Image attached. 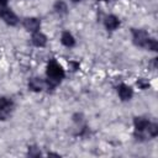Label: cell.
I'll use <instances>...</instances> for the list:
<instances>
[{
	"label": "cell",
	"instance_id": "cell-1",
	"mask_svg": "<svg viewBox=\"0 0 158 158\" xmlns=\"http://www.w3.org/2000/svg\"><path fill=\"white\" fill-rule=\"evenodd\" d=\"M47 77L46 84L48 85V89H53L63 78H64V70L59 63H57L54 59L51 60L47 65Z\"/></svg>",
	"mask_w": 158,
	"mask_h": 158
},
{
	"label": "cell",
	"instance_id": "cell-2",
	"mask_svg": "<svg viewBox=\"0 0 158 158\" xmlns=\"http://www.w3.org/2000/svg\"><path fill=\"white\" fill-rule=\"evenodd\" d=\"M12 107H14L12 100L9 98L1 96L0 98V120H5L12 111Z\"/></svg>",
	"mask_w": 158,
	"mask_h": 158
},
{
	"label": "cell",
	"instance_id": "cell-3",
	"mask_svg": "<svg viewBox=\"0 0 158 158\" xmlns=\"http://www.w3.org/2000/svg\"><path fill=\"white\" fill-rule=\"evenodd\" d=\"M0 17L4 20V22H6L10 26H15L19 22V19L15 15V12L7 7H0Z\"/></svg>",
	"mask_w": 158,
	"mask_h": 158
},
{
	"label": "cell",
	"instance_id": "cell-4",
	"mask_svg": "<svg viewBox=\"0 0 158 158\" xmlns=\"http://www.w3.org/2000/svg\"><path fill=\"white\" fill-rule=\"evenodd\" d=\"M148 33L143 30H137V28H133L132 30V38H133V42L136 46L138 47H144L146 43H147V40H148Z\"/></svg>",
	"mask_w": 158,
	"mask_h": 158
},
{
	"label": "cell",
	"instance_id": "cell-5",
	"mask_svg": "<svg viewBox=\"0 0 158 158\" xmlns=\"http://www.w3.org/2000/svg\"><path fill=\"white\" fill-rule=\"evenodd\" d=\"M40 26H41V22H40V20L38 19H36V17H26L25 20H23V27L27 30V31H30V32H37L38 30H40Z\"/></svg>",
	"mask_w": 158,
	"mask_h": 158
},
{
	"label": "cell",
	"instance_id": "cell-6",
	"mask_svg": "<svg viewBox=\"0 0 158 158\" xmlns=\"http://www.w3.org/2000/svg\"><path fill=\"white\" fill-rule=\"evenodd\" d=\"M117 91H118V96L121 98V100L123 101H127L132 98L133 93H132V89L130 86H127L126 84H120L118 88H117Z\"/></svg>",
	"mask_w": 158,
	"mask_h": 158
},
{
	"label": "cell",
	"instance_id": "cell-7",
	"mask_svg": "<svg viewBox=\"0 0 158 158\" xmlns=\"http://www.w3.org/2000/svg\"><path fill=\"white\" fill-rule=\"evenodd\" d=\"M104 23H105V27H106L109 31H114V30H116V28L120 26V20H118L116 16H114V15H109V16L105 19Z\"/></svg>",
	"mask_w": 158,
	"mask_h": 158
},
{
	"label": "cell",
	"instance_id": "cell-8",
	"mask_svg": "<svg viewBox=\"0 0 158 158\" xmlns=\"http://www.w3.org/2000/svg\"><path fill=\"white\" fill-rule=\"evenodd\" d=\"M32 43L37 47H44L46 43H47V37L40 31L33 32L32 33Z\"/></svg>",
	"mask_w": 158,
	"mask_h": 158
},
{
	"label": "cell",
	"instance_id": "cell-9",
	"mask_svg": "<svg viewBox=\"0 0 158 158\" xmlns=\"http://www.w3.org/2000/svg\"><path fill=\"white\" fill-rule=\"evenodd\" d=\"M133 123H135V128H136L137 132H143L147 128L149 121L147 118H144V117H136L133 120Z\"/></svg>",
	"mask_w": 158,
	"mask_h": 158
},
{
	"label": "cell",
	"instance_id": "cell-10",
	"mask_svg": "<svg viewBox=\"0 0 158 158\" xmlns=\"http://www.w3.org/2000/svg\"><path fill=\"white\" fill-rule=\"evenodd\" d=\"M43 85H44V81H42L40 78H32L28 81V88L32 91H41L43 89Z\"/></svg>",
	"mask_w": 158,
	"mask_h": 158
},
{
	"label": "cell",
	"instance_id": "cell-11",
	"mask_svg": "<svg viewBox=\"0 0 158 158\" xmlns=\"http://www.w3.org/2000/svg\"><path fill=\"white\" fill-rule=\"evenodd\" d=\"M60 41H62V43H63L64 46H67V47H73V46L75 44V40H74L73 35H72L70 32H68V31H64V32L62 33Z\"/></svg>",
	"mask_w": 158,
	"mask_h": 158
},
{
	"label": "cell",
	"instance_id": "cell-12",
	"mask_svg": "<svg viewBox=\"0 0 158 158\" xmlns=\"http://www.w3.org/2000/svg\"><path fill=\"white\" fill-rule=\"evenodd\" d=\"M54 10L58 12V14H65L67 12V4L64 2V1H62V0H58V1H56V4H54Z\"/></svg>",
	"mask_w": 158,
	"mask_h": 158
},
{
	"label": "cell",
	"instance_id": "cell-13",
	"mask_svg": "<svg viewBox=\"0 0 158 158\" xmlns=\"http://www.w3.org/2000/svg\"><path fill=\"white\" fill-rule=\"evenodd\" d=\"M144 47L148 48L149 51H157V49H158V42H157L154 38H149V37H148L147 43H146Z\"/></svg>",
	"mask_w": 158,
	"mask_h": 158
},
{
	"label": "cell",
	"instance_id": "cell-14",
	"mask_svg": "<svg viewBox=\"0 0 158 158\" xmlns=\"http://www.w3.org/2000/svg\"><path fill=\"white\" fill-rule=\"evenodd\" d=\"M146 130H148V133L151 137H156L158 135V125L157 123H148Z\"/></svg>",
	"mask_w": 158,
	"mask_h": 158
},
{
	"label": "cell",
	"instance_id": "cell-15",
	"mask_svg": "<svg viewBox=\"0 0 158 158\" xmlns=\"http://www.w3.org/2000/svg\"><path fill=\"white\" fill-rule=\"evenodd\" d=\"M137 85L141 88V89H147V88H149V81L148 80H146V79H138L137 80Z\"/></svg>",
	"mask_w": 158,
	"mask_h": 158
},
{
	"label": "cell",
	"instance_id": "cell-16",
	"mask_svg": "<svg viewBox=\"0 0 158 158\" xmlns=\"http://www.w3.org/2000/svg\"><path fill=\"white\" fill-rule=\"evenodd\" d=\"M28 154L32 156V157H37V156H40L41 153H40L38 151H36V147H31L30 151H28Z\"/></svg>",
	"mask_w": 158,
	"mask_h": 158
},
{
	"label": "cell",
	"instance_id": "cell-17",
	"mask_svg": "<svg viewBox=\"0 0 158 158\" xmlns=\"http://www.w3.org/2000/svg\"><path fill=\"white\" fill-rule=\"evenodd\" d=\"M69 65H72L73 70H77L79 68V63H77V62H69Z\"/></svg>",
	"mask_w": 158,
	"mask_h": 158
},
{
	"label": "cell",
	"instance_id": "cell-18",
	"mask_svg": "<svg viewBox=\"0 0 158 158\" xmlns=\"http://www.w3.org/2000/svg\"><path fill=\"white\" fill-rule=\"evenodd\" d=\"M7 5V0H0V7H5Z\"/></svg>",
	"mask_w": 158,
	"mask_h": 158
},
{
	"label": "cell",
	"instance_id": "cell-19",
	"mask_svg": "<svg viewBox=\"0 0 158 158\" xmlns=\"http://www.w3.org/2000/svg\"><path fill=\"white\" fill-rule=\"evenodd\" d=\"M72 1H74V2H78V1H80V0H72Z\"/></svg>",
	"mask_w": 158,
	"mask_h": 158
},
{
	"label": "cell",
	"instance_id": "cell-20",
	"mask_svg": "<svg viewBox=\"0 0 158 158\" xmlns=\"http://www.w3.org/2000/svg\"><path fill=\"white\" fill-rule=\"evenodd\" d=\"M101 1H109V0H101Z\"/></svg>",
	"mask_w": 158,
	"mask_h": 158
}]
</instances>
